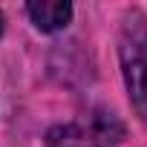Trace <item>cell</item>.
Listing matches in <instances>:
<instances>
[{
  "label": "cell",
  "instance_id": "obj_4",
  "mask_svg": "<svg viewBox=\"0 0 147 147\" xmlns=\"http://www.w3.org/2000/svg\"><path fill=\"white\" fill-rule=\"evenodd\" d=\"M0 32H3V15H0Z\"/></svg>",
  "mask_w": 147,
  "mask_h": 147
},
{
  "label": "cell",
  "instance_id": "obj_1",
  "mask_svg": "<svg viewBox=\"0 0 147 147\" xmlns=\"http://www.w3.org/2000/svg\"><path fill=\"white\" fill-rule=\"evenodd\" d=\"M121 66L136 110L147 118V20L133 12L121 32Z\"/></svg>",
  "mask_w": 147,
  "mask_h": 147
},
{
  "label": "cell",
  "instance_id": "obj_2",
  "mask_svg": "<svg viewBox=\"0 0 147 147\" xmlns=\"http://www.w3.org/2000/svg\"><path fill=\"white\" fill-rule=\"evenodd\" d=\"M26 9H29L32 23L38 29H43V32H58L72 18V6L66 0H35V3H29Z\"/></svg>",
  "mask_w": 147,
  "mask_h": 147
},
{
  "label": "cell",
  "instance_id": "obj_3",
  "mask_svg": "<svg viewBox=\"0 0 147 147\" xmlns=\"http://www.w3.org/2000/svg\"><path fill=\"white\" fill-rule=\"evenodd\" d=\"M46 147H87V138L78 127H58L49 133Z\"/></svg>",
  "mask_w": 147,
  "mask_h": 147
}]
</instances>
